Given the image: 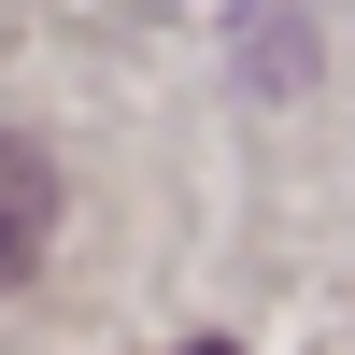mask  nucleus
<instances>
[{"instance_id":"nucleus-1","label":"nucleus","mask_w":355,"mask_h":355,"mask_svg":"<svg viewBox=\"0 0 355 355\" xmlns=\"http://www.w3.org/2000/svg\"><path fill=\"white\" fill-rule=\"evenodd\" d=\"M43 242H57V185H43V157H28V142H0V299L43 270Z\"/></svg>"},{"instance_id":"nucleus-2","label":"nucleus","mask_w":355,"mask_h":355,"mask_svg":"<svg viewBox=\"0 0 355 355\" xmlns=\"http://www.w3.org/2000/svg\"><path fill=\"white\" fill-rule=\"evenodd\" d=\"M185 355H242V341H185Z\"/></svg>"}]
</instances>
